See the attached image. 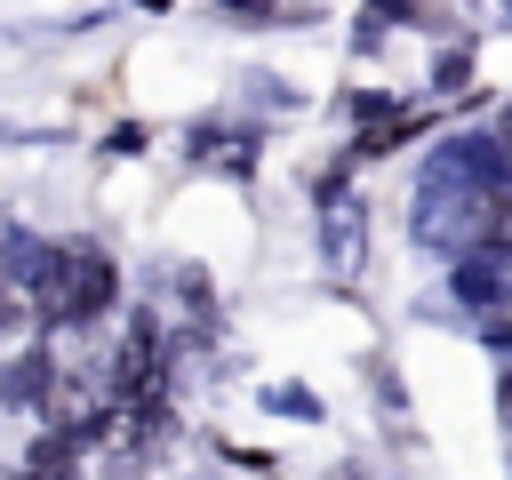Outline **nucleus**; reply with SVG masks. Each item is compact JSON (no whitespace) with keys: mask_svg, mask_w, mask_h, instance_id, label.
I'll return each mask as SVG.
<instances>
[{"mask_svg":"<svg viewBox=\"0 0 512 480\" xmlns=\"http://www.w3.org/2000/svg\"><path fill=\"white\" fill-rule=\"evenodd\" d=\"M504 408H512V376H504Z\"/></svg>","mask_w":512,"mask_h":480,"instance_id":"20e7f679","label":"nucleus"},{"mask_svg":"<svg viewBox=\"0 0 512 480\" xmlns=\"http://www.w3.org/2000/svg\"><path fill=\"white\" fill-rule=\"evenodd\" d=\"M256 480H272V472H256Z\"/></svg>","mask_w":512,"mask_h":480,"instance_id":"39448f33","label":"nucleus"},{"mask_svg":"<svg viewBox=\"0 0 512 480\" xmlns=\"http://www.w3.org/2000/svg\"><path fill=\"white\" fill-rule=\"evenodd\" d=\"M344 480H352V472H344Z\"/></svg>","mask_w":512,"mask_h":480,"instance_id":"423d86ee","label":"nucleus"},{"mask_svg":"<svg viewBox=\"0 0 512 480\" xmlns=\"http://www.w3.org/2000/svg\"><path fill=\"white\" fill-rule=\"evenodd\" d=\"M72 456H80V432H48V440L32 448V464H24V480H64Z\"/></svg>","mask_w":512,"mask_h":480,"instance_id":"f03ea898","label":"nucleus"},{"mask_svg":"<svg viewBox=\"0 0 512 480\" xmlns=\"http://www.w3.org/2000/svg\"><path fill=\"white\" fill-rule=\"evenodd\" d=\"M472 240H480L488 256H512V192H496V200L472 216Z\"/></svg>","mask_w":512,"mask_h":480,"instance_id":"7ed1b4c3","label":"nucleus"},{"mask_svg":"<svg viewBox=\"0 0 512 480\" xmlns=\"http://www.w3.org/2000/svg\"><path fill=\"white\" fill-rule=\"evenodd\" d=\"M40 280V320H96L112 296H120V272H112V256L104 248H88V240H72V248H56L48 256V272H32Z\"/></svg>","mask_w":512,"mask_h":480,"instance_id":"f257e3e1","label":"nucleus"}]
</instances>
